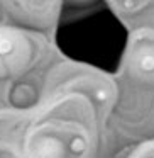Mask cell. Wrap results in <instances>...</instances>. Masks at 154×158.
I'll list each match as a JSON object with an SVG mask.
<instances>
[{
    "label": "cell",
    "mask_w": 154,
    "mask_h": 158,
    "mask_svg": "<svg viewBox=\"0 0 154 158\" xmlns=\"http://www.w3.org/2000/svg\"><path fill=\"white\" fill-rule=\"evenodd\" d=\"M137 73L144 77H152L154 75V48L152 46H144L137 51L134 58Z\"/></svg>",
    "instance_id": "obj_2"
},
{
    "label": "cell",
    "mask_w": 154,
    "mask_h": 158,
    "mask_svg": "<svg viewBox=\"0 0 154 158\" xmlns=\"http://www.w3.org/2000/svg\"><path fill=\"white\" fill-rule=\"evenodd\" d=\"M24 49H26L24 43L15 32L0 31V63L17 61Z\"/></svg>",
    "instance_id": "obj_1"
}]
</instances>
